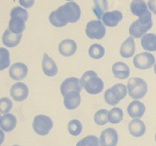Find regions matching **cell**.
I'll list each match as a JSON object with an SVG mask.
<instances>
[{"label":"cell","instance_id":"7","mask_svg":"<svg viewBox=\"0 0 156 146\" xmlns=\"http://www.w3.org/2000/svg\"><path fill=\"white\" fill-rule=\"evenodd\" d=\"M32 127L37 135L45 136L53 129V120L46 115H37L34 119Z\"/></svg>","mask_w":156,"mask_h":146},{"label":"cell","instance_id":"23","mask_svg":"<svg viewBox=\"0 0 156 146\" xmlns=\"http://www.w3.org/2000/svg\"><path fill=\"white\" fill-rule=\"evenodd\" d=\"M22 34H15L12 33L9 28L6 29L2 36V43L7 47H15L20 43Z\"/></svg>","mask_w":156,"mask_h":146},{"label":"cell","instance_id":"18","mask_svg":"<svg viewBox=\"0 0 156 146\" xmlns=\"http://www.w3.org/2000/svg\"><path fill=\"white\" fill-rule=\"evenodd\" d=\"M128 130L131 135L134 137H141L146 133V125L140 119H133L128 125Z\"/></svg>","mask_w":156,"mask_h":146},{"label":"cell","instance_id":"38","mask_svg":"<svg viewBox=\"0 0 156 146\" xmlns=\"http://www.w3.org/2000/svg\"><path fill=\"white\" fill-rule=\"evenodd\" d=\"M155 141H156V134H155Z\"/></svg>","mask_w":156,"mask_h":146},{"label":"cell","instance_id":"26","mask_svg":"<svg viewBox=\"0 0 156 146\" xmlns=\"http://www.w3.org/2000/svg\"><path fill=\"white\" fill-rule=\"evenodd\" d=\"M94 7L93 9L94 14L98 17V20L102 19L103 15L108 10V3L107 0H94Z\"/></svg>","mask_w":156,"mask_h":146},{"label":"cell","instance_id":"19","mask_svg":"<svg viewBox=\"0 0 156 146\" xmlns=\"http://www.w3.org/2000/svg\"><path fill=\"white\" fill-rule=\"evenodd\" d=\"M145 112H146V106L144 103L139 100H134L128 105L127 113L131 118H141L143 116Z\"/></svg>","mask_w":156,"mask_h":146},{"label":"cell","instance_id":"36","mask_svg":"<svg viewBox=\"0 0 156 146\" xmlns=\"http://www.w3.org/2000/svg\"><path fill=\"white\" fill-rule=\"evenodd\" d=\"M154 71H155V73L156 75V64L155 65V66H154Z\"/></svg>","mask_w":156,"mask_h":146},{"label":"cell","instance_id":"12","mask_svg":"<svg viewBox=\"0 0 156 146\" xmlns=\"http://www.w3.org/2000/svg\"><path fill=\"white\" fill-rule=\"evenodd\" d=\"M28 72L27 66L22 62L14 63L9 68V76L15 81H21L27 76Z\"/></svg>","mask_w":156,"mask_h":146},{"label":"cell","instance_id":"25","mask_svg":"<svg viewBox=\"0 0 156 146\" xmlns=\"http://www.w3.org/2000/svg\"><path fill=\"white\" fill-rule=\"evenodd\" d=\"M141 45L146 51H156V34L155 33H146L142 37Z\"/></svg>","mask_w":156,"mask_h":146},{"label":"cell","instance_id":"14","mask_svg":"<svg viewBox=\"0 0 156 146\" xmlns=\"http://www.w3.org/2000/svg\"><path fill=\"white\" fill-rule=\"evenodd\" d=\"M64 97V106L66 109L73 110L76 109L81 103L80 91H73L67 93Z\"/></svg>","mask_w":156,"mask_h":146},{"label":"cell","instance_id":"11","mask_svg":"<svg viewBox=\"0 0 156 146\" xmlns=\"http://www.w3.org/2000/svg\"><path fill=\"white\" fill-rule=\"evenodd\" d=\"M11 97L15 101L21 102L26 100L29 94V89L25 84L22 82H18L14 84L10 90Z\"/></svg>","mask_w":156,"mask_h":146},{"label":"cell","instance_id":"35","mask_svg":"<svg viewBox=\"0 0 156 146\" xmlns=\"http://www.w3.org/2000/svg\"><path fill=\"white\" fill-rule=\"evenodd\" d=\"M148 7L152 13L156 15V0H149L148 1Z\"/></svg>","mask_w":156,"mask_h":146},{"label":"cell","instance_id":"34","mask_svg":"<svg viewBox=\"0 0 156 146\" xmlns=\"http://www.w3.org/2000/svg\"><path fill=\"white\" fill-rule=\"evenodd\" d=\"M19 3L24 9H29L34 5V0H19Z\"/></svg>","mask_w":156,"mask_h":146},{"label":"cell","instance_id":"4","mask_svg":"<svg viewBox=\"0 0 156 146\" xmlns=\"http://www.w3.org/2000/svg\"><path fill=\"white\" fill-rule=\"evenodd\" d=\"M153 21L152 19V14L149 12L148 15L139 18V19L131 24L129 27V34L132 37L140 38L146 34L148 31L152 27Z\"/></svg>","mask_w":156,"mask_h":146},{"label":"cell","instance_id":"37","mask_svg":"<svg viewBox=\"0 0 156 146\" xmlns=\"http://www.w3.org/2000/svg\"><path fill=\"white\" fill-rule=\"evenodd\" d=\"M66 1H69V2H72L73 0H66Z\"/></svg>","mask_w":156,"mask_h":146},{"label":"cell","instance_id":"24","mask_svg":"<svg viewBox=\"0 0 156 146\" xmlns=\"http://www.w3.org/2000/svg\"><path fill=\"white\" fill-rule=\"evenodd\" d=\"M17 125V119L14 115L10 113H6L2 116L0 120V126L2 130L4 132H9L15 129Z\"/></svg>","mask_w":156,"mask_h":146},{"label":"cell","instance_id":"22","mask_svg":"<svg viewBox=\"0 0 156 146\" xmlns=\"http://www.w3.org/2000/svg\"><path fill=\"white\" fill-rule=\"evenodd\" d=\"M148 8V5H146L144 0H133L130 4L131 12L139 18L145 16L150 12Z\"/></svg>","mask_w":156,"mask_h":146},{"label":"cell","instance_id":"39","mask_svg":"<svg viewBox=\"0 0 156 146\" xmlns=\"http://www.w3.org/2000/svg\"><path fill=\"white\" fill-rule=\"evenodd\" d=\"M13 146H19V145H13Z\"/></svg>","mask_w":156,"mask_h":146},{"label":"cell","instance_id":"28","mask_svg":"<svg viewBox=\"0 0 156 146\" xmlns=\"http://www.w3.org/2000/svg\"><path fill=\"white\" fill-rule=\"evenodd\" d=\"M105 48L100 44H92L88 49V54L90 57L94 59H101L105 56Z\"/></svg>","mask_w":156,"mask_h":146},{"label":"cell","instance_id":"20","mask_svg":"<svg viewBox=\"0 0 156 146\" xmlns=\"http://www.w3.org/2000/svg\"><path fill=\"white\" fill-rule=\"evenodd\" d=\"M112 72L115 78L124 80V79L128 78L130 75V69L129 66L124 62H117L113 65Z\"/></svg>","mask_w":156,"mask_h":146},{"label":"cell","instance_id":"15","mask_svg":"<svg viewBox=\"0 0 156 146\" xmlns=\"http://www.w3.org/2000/svg\"><path fill=\"white\" fill-rule=\"evenodd\" d=\"M123 14L120 11L114 10L106 12L102 17V21L105 25L109 27H114L123 20Z\"/></svg>","mask_w":156,"mask_h":146},{"label":"cell","instance_id":"2","mask_svg":"<svg viewBox=\"0 0 156 146\" xmlns=\"http://www.w3.org/2000/svg\"><path fill=\"white\" fill-rule=\"evenodd\" d=\"M9 29L15 34H22L25 29V22L28 19V12L23 7H15L10 13Z\"/></svg>","mask_w":156,"mask_h":146},{"label":"cell","instance_id":"5","mask_svg":"<svg viewBox=\"0 0 156 146\" xmlns=\"http://www.w3.org/2000/svg\"><path fill=\"white\" fill-rule=\"evenodd\" d=\"M127 91L131 98L142 99L147 94L148 85L141 78H131L128 81Z\"/></svg>","mask_w":156,"mask_h":146},{"label":"cell","instance_id":"29","mask_svg":"<svg viewBox=\"0 0 156 146\" xmlns=\"http://www.w3.org/2000/svg\"><path fill=\"white\" fill-rule=\"evenodd\" d=\"M68 131L73 136H78L82 131V124L78 120H72L68 123Z\"/></svg>","mask_w":156,"mask_h":146},{"label":"cell","instance_id":"30","mask_svg":"<svg viewBox=\"0 0 156 146\" xmlns=\"http://www.w3.org/2000/svg\"><path fill=\"white\" fill-rule=\"evenodd\" d=\"M108 111L102 109L97 111L94 116V123L98 126H104L108 123Z\"/></svg>","mask_w":156,"mask_h":146},{"label":"cell","instance_id":"3","mask_svg":"<svg viewBox=\"0 0 156 146\" xmlns=\"http://www.w3.org/2000/svg\"><path fill=\"white\" fill-rule=\"evenodd\" d=\"M81 85L87 93L90 94H98L104 90V82L92 70L85 71L80 79Z\"/></svg>","mask_w":156,"mask_h":146},{"label":"cell","instance_id":"21","mask_svg":"<svg viewBox=\"0 0 156 146\" xmlns=\"http://www.w3.org/2000/svg\"><path fill=\"white\" fill-rule=\"evenodd\" d=\"M136 52V45L133 37L129 36L124 40L120 47V56L123 58H131Z\"/></svg>","mask_w":156,"mask_h":146},{"label":"cell","instance_id":"1","mask_svg":"<svg viewBox=\"0 0 156 146\" xmlns=\"http://www.w3.org/2000/svg\"><path fill=\"white\" fill-rule=\"evenodd\" d=\"M81 17V9L75 2H69L51 12L49 17L52 25L62 27L68 23H76Z\"/></svg>","mask_w":156,"mask_h":146},{"label":"cell","instance_id":"17","mask_svg":"<svg viewBox=\"0 0 156 146\" xmlns=\"http://www.w3.org/2000/svg\"><path fill=\"white\" fill-rule=\"evenodd\" d=\"M77 50V44L73 40L65 39L59 44V52L62 56L69 57L76 53Z\"/></svg>","mask_w":156,"mask_h":146},{"label":"cell","instance_id":"16","mask_svg":"<svg viewBox=\"0 0 156 146\" xmlns=\"http://www.w3.org/2000/svg\"><path fill=\"white\" fill-rule=\"evenodd\" d=\"M42 69L44 74L48 77H54L58 73V68L56 62L47 55V53H44L43 56Z\"/></svg>","mask_w":156,"mask_h":146},{"label":"cell","instance_id":"31","mask_svg":"<svg viewBox=\"0 0 156 146\" xmlns=\"http://www.w3.org/2000/svg\"><path fill=\"white\" fill-rule=\"evenodd\" d=\"M76 146H101L100 141L95 135H88L78 141Z\"/></svg>","mask_w":156,"mask_h":146},{"label":"cell","instance_id":"32","mask_svg":"<svg viewBox=\"0 0 156 146\" xmlns=\"http://www.w3.org/2000/svg\"><path fill=\"white\" fill-rule=\"evenodd\" d=\"M10 65V54L6 49L0 48V70L5 69Z\"/></svg>","mask_w":156,"mask_h":146},{"label":"cell","instance_id":"27","mask_svg":"<svg viewBox=\"0 0 156 146\" xmlns=\"http://www.w3.org/2000/svg\"><path fill=\"white\" fill-rule=\"evenodd\" d=\"M123 112L120 108L114 107L108 113V122L111 124H118L123 120Z\"/></svg>","mask_w":156,"mask_h":146},{"label":"cell","instance_id":"10","mask_svg":"<svg viewBox=\"0 0 156 146\" xmlns=\"http://www.w3.org/2000/svg\"><path fill=\"white\" fill-rule=\"evenodd\" d=\"M99 141L101 146H117L118 142L117 132L112 128H108L101 132Z\"/></svg>","mask_w":156,"mask_h":146},{"label":"cell","instance_id":"9","mask_svg":"<svg viewBox=\"0 0 156 146\" xmlns=\"http://www.w3.org/2000/svg\"><path fill=\"white\" fill-rule=\"evenodd\" d=\"M155 63V58L152 53L143 52L136 55L133 59L134 66L138 69L146 70L152 68Z\"/></svg>","mask_w":156,"mask_h":146},{"label":"cell","instance_id":"13","mask_svg":"<svg viewBox=\"0 0 156 146\" xmlns=\"http://www.w3.org/2000/svg\"><path fill=\"white\" fill-rule=\"evenodd\" d=\"M82 85L79 78L76 77L68 78L62 82L60 86V92L62 96L73 91H82Z\"/></svg>","mask_w":156,"mask_h":146},{"label":"cell","instance_id":"33","mask_svg":"<svg viewBox=\"0 0 156 146\" xmlns=\"http://www.w3.org/2000/svg\"><path fill=\"white\" fill-rule=\"evenodd\" d=\"M13 107V103L7 97H2L0 99V112L2 114H6Z\"/></svg>","mask_w":156,"mask_h":146},{"label":"cell","instance_id":"6","mask_svg":"<svg viewBox=\"0 0 156 146\" xmlns=\"http://www.w3.org/2000/svg\"><path fill=\"white\" fill-rule=\"evenodd\" d=\"M127 87L123 84H117L108 88L105 93V100L108 104L115 106L127 94Z\"/></svg>","mask_w":156,"mask_h":146},{"label":"cell","instance_id":"8","mask_svg":"<svg viewBox=\"0 0 156 146\" xmlns=\"http://www.w3.org/2000/svg\"><path fill=\"white\" fill-rule=\"evenodd\" d=\"M85 33L90 39L101 40L106 34V27L100 20H93L87 24Z\"/></svg>","mask_w":156,"mask_h":146}]
</instances>
